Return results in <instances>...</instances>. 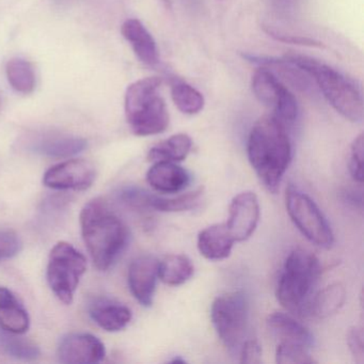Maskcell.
Here are the masks:
<instances>
[{"label": "cell", "mask_w": 364, "mask_h": 364, "mask_svg": "<svg viewBox=\"0 0 364 364\" xmlns=\"http://www.w3.org/2000/svg\"><path fill=\"white\" fill-rule=\"evenodd\" d=\"M161 78L146 77L129 85L125 93L127 123L135 135H159L169 127L170 117L161 95Z\"/></svg>", "instance_id": "cell-5"}, {"label": "cell", "mask_w": 364, "mask_h": 364, "mask_svg": "<svg viewBox=\"0 0 364 364\" xmlns=\"http://www.w3.org/2000/svg\"><path fill=\"white\" fill-rule=\"evenodd\" d=\"M265 33L269 37L274 38L279 42H283L287 44H294V46H309V48H323L321 42L316 41L310 38L301 37V36L285 35V33H278L270 27H265Z\"/></svg>", "instance_id": "cell-32"}, {"label": "cell", "mask_w": 364, "mask_h": 364, "mask_svg": "<svg viewBox=\"0 0 364 364\" xmlns=\"http://www.w3.org/2000/svg\"><path fill=\"white\" fill-rule=\"evenodd\" d=\"M193 148V140L187 134H176L168 139L159 142L149 151V161H173L180 163L184 161Z\"/></svg>", "instance_id": "cell-22"}, {"label": "cell", "mask_w": 364, "mask_h": 364, "mask_svg": "<svg viewBox=\"0 0 364 364\" xmlns=\"http://www.w3.org/2000/svg\"><path fill=\"white\" fill-rule=\"evenodd\" d=\"M33 152L55 159L74 156L87 148V141L76 136L65 134H41L31 141Z\"/></svg>", "instance_id": "cell-16"}, {"label": "cell", "mask_w": 364, "mask_h": 364, "mask_svg": "<svg viewBox=\"0 0 364 364\" xmlns=\"http://www.w3.org/2000/svg\"><path fill=\"white\" fill-rule=\"evenodd\" d=\"M31 318L22 302L7 287H0V329L20 336L28 331Z\"/></svg>", "instance_id": "cell-18"}, {"label": "cell", "mask_w": 364, "mask_h": 364, "mask_svg": "<svg viewBox=\"0 0 364 364\" xmlns=\"http://www.w3.org/2000/svg\"><path fill=\"white\" fill-rule=\"evenodd\" d=\"M97 178L95 165L85 159H69L50 168L43 176V184L58 191H86Z\"/></svg>", "instance_id": "cell-10"}, {"label": "cell", "mask_w": 364, "mask_h": 364, "mask_svg": "<svg viewBox=\"0 0 364 364\" xmlns=\"http://www.w3.org/2000/svg\"><path fill=\"white\" fill-rule=\"evenodd\" d=\"M280 1H281V4H280L281 6H284V7H287V4H289V0H276L277 4L280 3Z\"/></svg>", "instance_id": "cell-35"}, {"label": "cell", "mask_w": 364, "mask_h": 364, "mask_svg": "<svg viewBox=\"0 0 364 364\" xmlns=\"http://www.w3.org/2000/svg\"><path fill=\"white\" fill-rule=\"evenodd\" d=\"M234 242L225 223H216L200 232L197 244L202 257L210 261H221L230 257Z\"/></svg>", "instance_id": "cell-19"}, {"label": "cell", "mask_w": 364, "mask_h": 364, "mask_svg": "<svg viewBox=\"0 0 364 364\" xmlns=\"http://www.w3.org/2000/svg\"><path fill=\"white\" fill-rule=\"evenodd\" d=\"M321 272V264L312 252L294 249L285 259L277 285V299L281 306L293 314H306Z\"/></svg>", "instance_id": "cell-4"}, {"label": "cell", "mask_w": 364, "mask_h": 364, "mask_svg": "<svg viewBox=\"0 0 364 364\" xmlns=\"http://www.w3.org/2000/svg\"><path fill=\"white\" fill-rule=\"evenodd\" d=\"M159 279V261L151 255H141L132 261L127 272L129 291L144 306H151Z\"/></svg>", "instance_id": "cell-13"}, {"label": "cell", "mask_w": 364, "mask_h": 364, "mask_svg": "<svg viewBox=\"0 0 364 364\" xmlns=\"http://www.w3.org/2000/svg\"><path fill=\"white\" fill-rule=\"evenodd\" d=\"M267 327L279 343L300 345L310 349L314 345V336L308 328L287 313L274 312L268 315Z\"/></svg>", "instance_id": "cell-17"}, {"label": "cell", "mask_w": 364, "mask_h": 364, "mask_svg": "<svg viewBox=\"0 0 364 364\" xmlns=\"http://www.w3.org/2000/svg\"><path fill=\"white\" fill-rule=\"evenodd\" d=\"M57 353L61 363L95 364L105 358L106 349L92 334L71 333L61 338Z\"/></svg>", "instance_id": "cell-12"}, {"label": "cell", "mask_w": 364, "mask_h": 364, "mask_svg": "<svg viewBox=\"0 0 364 364\" xmlns=\"http://www.w3.org/2000/svg\"><path fill=\"white\" fill-rule=\"evenodd\" d=\"M247 154L262 184L277 193L293 156L287 125L274 114L259 118L249 134Z\"/></svg>", "instance_id": "cell-1"}, {"label": "cell", "mask_w": 364, "mask_h": 364, "mask_svg": "<svg viewBox=\"0 0 364 364\" xmlns=\"http://www.w3.org/2000/svg\"><path fill=\"white\" fill-rule=\"evenodd\" d=\"M80 228L89 255L97 269H109L127 248L129 231L107 202L95 198L80 213Z\"/></svg>", "instance_id": "cell-2"}, {"label": "cell", "mask_w": 364, "mask_h": 364, "mask_svg": "<svg viewBox=\"0 0 364 364\" xmlns=\"http://www.w3.org/2000/svg\"><path fill=\"white\" fill-rule=\"evenodd\" d=\"M146 173V182L154 191L161 193H178L184 191L191 176L182 166L173 161H156Z\"/></svg>", "instance_id": "cell-14"}, {"label": "cell", "mask_w": 364, "mask_h": 364, "mask_svg": "<svg viewBox=\"0 0 364 364\" xmlns=\"http://www.w3.org/2000/svg\"><path fill=\"white\" fill-rule=\"evenodd\" d=\"M287 214L302 235L312 244L330 249L334 244V234L318 206L297 187L289 185L285 191Z\"/></svg>", "instance_id": "cell-8"}, {"label": "cell", "mask_w": 364, "mask_h": 364, "mask_svg": "<svg viewBox=\"0 0 364 364\" xmlns=\"http://www.w3.org/2000/svg\"><path fill=\"white\" fill-rule=\"evenodd\" d=\"M121 33L142 63L149 67H157L159 65L161 60L156 41L139 20L129 18L125 21L121 27Z\"/></svg>", "instance_id": "cell-15"}, {"label": "cell", "mask_w": 364, "mask_h": 364, "mask_svg": "<svg viewBox=\"0 0 364 364\" xmlns=\"http://www.w3.org/2000/svg\"><path fill=\"white\" fill-rule=\"evenodd\" d=\"M213 326L229 353L238 355L249 323V304L242 291L219 296L210 309Z\"/></svg>", "instance_id": "cell-6"}, {"label": "cell", "mask_w": 364, "mask_h": 364, "mask_svg": "<svg viewBox=\"0 0 364 364\" xmlns=\"http://www.w3.org/2000/svg\"><path fill=\"white\" fill-rule=\"evenodd\" d=\"M1 344L8 353L16 359L31 361L40 355V349L35 343L23 338H14V334L1 336Z\"/></svg>", "instance_id": "cell-27"}, {"label": "cell", "mask_w": 364, "mask_h": 364, "mask_svg": "<svg viewBox=\"0 0 364 364\" xmlns=\"http://www.w3.org/2000/svg\"><path fill=\"white\" fill-rule=\"evenodd\" d=\"M6 73L9 84L16 92L29 95L36 88V74L31 63L22 58L8 61Z\"/></svg>", "instance_id": "cell-25"}, {"label": "cell", "mask_w": 364, "mask_h": 364, "mask_svg": "<svg viewBox=\"0 0 364 364\" xmlns=\"http://www.w3.org/2000/svg\"><path fill=\"white\" fill-rule=\"evenodd\" d=\"M240 363L259 364L262 362V347L255 340H246L238 353Z\"/></svg>", "instance_id": "cell-33"}, {"label": "cell", "mask_w": 364, "mask_h": 364, "mask_svg": "<svg viewBox=\"0 0 364 364\" xmlns=\"http://www.w3.org/2000/svg\"><path fill=\"white\" fill-rule=\"evenodd\" d=\"M22 240L12 230H0V263L16 257L22 250Z\"/></svg>", "instance_id": "cell-30"}, {"label": "cell", "mask_w": 364, "mask_h": 364, "mask_svg": "<svg viewBox=\"0 0 364 364\" xmlns=\"http://www.w3.org/2000/svg\"><path fill=\"white\" fill-rule=\"evenodd\" d=\"M276 361L279 364H312L316 362L311 357L308 348L289 343H279Z\"/></svg>", "instance_id": "cell-28"}, {"label": "cell", "mask_w": 364, "mask_h": 364, "mask_svg": "<svg viewBox=\"0 0 364 364\" xmlns=\"http://www.w3.org/2000/svg\"><path fill=\"white\" fill-rule=\"evenodd\" d=\"M90 316L102 329L118 332L131 323L132 311L124 304L108 299H99L91 304Z\"/></svg>", "instance_id": "cell-20"}, {"label": "cell", "mask_w": 364, "mask_h": 364, "mask_svg": "<svg viewBox=\"0 0 364 364\" xmlns=\"http://www.w3.org/2000/svg\"><path fill=\"white\" fill-rule=\"evenodd\" d=\"M195 267L183 255H169L159 262V279L170 287L184 284L193 277Z\"/></svg>", "instance_id": "cell-23"}, {"label": "cell", "mask_w": 364, "mask_h": 364, "mask_svg": "<svg viewBox=\"0 0 364 364\" xmlns=\"http://www.w3.org/2000/svg\"><path fill=\"white\" fill-rule=\"evenodd\" d=\"M363 134H360L351 144L350 159H349L348 164L351 176L355 182L360 183V184L363 182Z\"/></svg>", "instance_id": "cell-29"}, {"label": "cell", "mask_w": 364, "mask_h": 364, "mask_svg": "<svg viewBox=\"0 0 364 364\" xmlns=\"http://www.w3.org/2000/svg\"><path fill=\"white\" fill-rule=\"evenodd\" d=\"M284 58L306 72L334 110L353 123L363 121V97L357 82L338 70L304 55L287 54Z\"/></svg>", "instance_id": "cell-3"}, {"label": "cell", "mask_w": 364, "mask_h": 364, "mask_svg": "<svg viewBox=\"0 0 364 364\" xmlns=\"http://www.w3.org/2000/svg\"><path fill=\"white\" fill-rule=\"evenodd\" d=\"M259 216L261 208L257 196L252 191H244L232 200L225 225L235 242H245L257 230Z\"/></svg>", "instance_id": "cell-11"}, {"label": "cell", "mask_w": 364, "mask_h": 364, "mask_svg": "<svg viewBox=\"0 0 364 364\" xmlns=\"http://www.w3.org/2000/svg\"><path fill=\"white\" fill-rule=\"evenodd\" d=\"M251 89L257 101L272 108V114L281 122L285 125L295 122L299 112L297 100L269 69L261 67L255 72Z\"/></svg>", "instance_id": "cell-9"}, {"label": "cell", "mask_w": 364, "mask_h": 364, "mask_svg": "<svg viewBox=\"0 0 364 364\" xmlns=\"http://www.w3.org/2000/svg\"><path fill=\"white\" fill-rule=\"evenodd\" d=\"M86 270L85 255L69 242H59L48 257L46 278L57 298L63 304H71Z\"/></svg>", "instance_id": "cell-7"}, {"label": "cell", "mask_w": 364, "mask_h": 364, "mask_svg": "<svg viewBox=\"0 0 364 364\" xmlns=\"http://www.w3.org/2000/svg\"><path fill=\"white\" fill-rule=\"evenodd\" d=\"M73 0H54V3L59 6L69 5Z\"/></svg>", "instance_id": "cell-34"}, {"label": "cell", "mask_w": 364, "mask_h": 364, "mask_svg": "<svg viewBox=\"0 0 364 364\" xmlns=\"http://www.w3.org/2000/svg\"><path fill=\"white\" fill-rule=\"evenodd\" d=\"M170 85L172 101L181 112L193 116L203 110L205 100L203 95L195 87L176 78H173Z\"/></svg>", "instance_id": "cell-24"}, {"label": "cell", "mask_w": 364, "mask_h": 364, "mask_svg": "<svg viewBox=\"0 0 364 364\" xmlns=\"http://www.w3.org/2000/svg\"><path fill=\"white\" fill-rule=\"evenodd\" d=\"M202 196H203L202 187L174 198L157 197V196L152 195L150 204L151 210L165 213L184 212V210H193L196 206L199 205Z\"/></svg>", "instance_id": "cell-26"}, {"label": "cell", "mask_w": 364, "mask_h": 364, "mask_svg": "<svg viewBox=\"0 0 364 364\" xmlns=\"http://www.w3.org/2000/svg\"><path fill=\"white\" fill-rule=\"evenodd\" d=\"M346 289L341 283H332L317 291L311 300L309 312L317 318H327L336 314L344 306Z\"/></svg>", "instance_id": "cell-21"}, {"label": "cell", "mask_w": 364, "mask_h": 364, "mask_svg": "<svg viewBox=\"0 0 364 364\" xmlns=\"http://www.w3.org/2000/svg\"><path fill=\"white\" fill-rule=\"evenodd\" d=\"M347 344L355 362L362 364L364 362V334L363 329L359 326H353L347 332Z\"/></svg>", "instance_id": "cell-31"}]
</instances>
